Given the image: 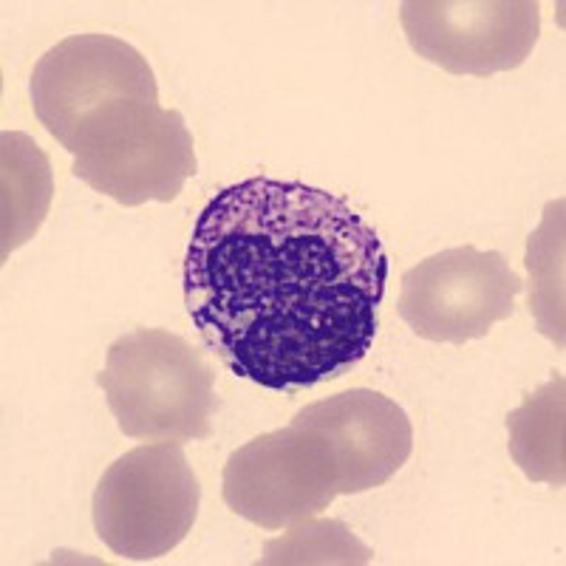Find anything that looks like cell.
<instances>
[{
	"label": "cell",
	"mask_w": 566,
	"mask_h": 566,
	"mask_svg": "<svg viewBox=\"0 0 566 566\" xmlns=\"http://www.w3.org/2000/svg\"><path fill=\"white\" fill-rule=\"evenodd\" d=\"M388 255L340 196L266 176L212 196L185 255V306L244 380L301 391L371 352Z\"/></svg>",
	"instance_id": "cell-1"
},
{
	"label": "cell",
	"mask_w": 566,
	"mask_h": 566,
	"mask_svg": "<svg viewBox=\"0 0 566 566\" xmlns=\"http://www.w3.org/2000/svg\"><path fill=\"white\" fill-rule=\"evenodd\" d=\"M97 386L125 437L181 444L212 437L216 371L199 348L168 328H134L116 337Z\"/></svg>",
	"instance_id": "cell-2"
},
{
	"label": "cell",
	"mask_w": 566,
	"mask_h": 566,
	"mask_svg": "<svg viewBox=\"0 0 566 566\" xmlns=\"http://www.w3.org/2000/svg\"><path fill=\"white\" fill-rule=\"evenodd\" d=\"M63 148L74 156L71 174L123 207L168 205L179 199L185 181L199 174L185 116L142 99H119L91 111Z\"/></svg>",
	"instance_id": "cell-3"
},
{
	"label": "cell",
	"mask_w": 566,
	"mask_h": 566,
	"mask_svg": "<svg viewBox=\"0 0 566 566\" xmlns=\"http://www.w3.org/2000/svg\"><path fill=\"white\" fill-rule=\"evenodd\" d=\"M201 484L181 442L139 444L94 490V530L114 555L154 560L176 549L199 518Z\"/></svg>",
	"instance_id": "cell-4"
},
{
	"label": "cell",
	"mask_w": 566,
	"mask_h": 566,
	"mask_svg": "<svg viewBox=\"0 0 566 566\" xmlns=\"http://www.w3.org/2000/svg\"><path fill=\"white\" fill-rule=\"evenodd\" d=\"M221 493L232 513L275 533L328 510L340 495V468L321 431L290 422L230 453Z\"/></svg>",
	"instance_id": "cell-5"
},
{
	"label": "cell",
	"mask_w": 566,
	"mask_h": 566,
	"mask_svg": "<svg viewBox=\"0 0 566 566\" xmlns=\"http://www.w3.org/2000/svg\"><path fill=\"white\" fill-rule=\"evenodd\" d=\"M524 281L502 252L473 244L424 258L402 275L397 312L422 340L464 346L515 312Z\"/></svg>",
	"instance_id": "cell-6"
},
{
	"label": "cell",
	"mask_w": 566,
	"mask_h": 566,
	"mask_svg": "<svg viewBox=\"0 0 566 566\" xmlns=\"http://www.w3.org/2000/svg\"><path fill=\"white\" fill-rule=\"evenodd\" d=\"M399 23L413 52L457 77L513 71L541 38L535 0H408Z\"/></svg>",
	"instance_id": "cell-7"
},
{
	"label": "cell",
	"mask_w": 566,
	"mask_h": 566,
	"mask_svg": "<svg viewBox=\"0 0 566 566\" xmlns=\"http://www.w3.org/2000/svg\"><path fill=\"white\" fill-rule=\"evenodd\" d=\"M32 108L63 145L83 116L119 99L159 103L148 57L111 34H71L38 60L29 80Z\"/></svg>",
	"instance_id": "cell-8"
},
{
	"label": "cell",
	"mask_w": 566,
	"mask_h": 566,
	"mask_svg": "<svg viewBox=\"0 0 566 566\" xmlns=\"http://www.w3.org/2000/svg\"><path fill=\"white\" fill-rule=\"evenodd\" d=\"M292 422L326 437L340 468V495L368 493L397 476L413 451L406 408L371 388H352L301 408Z\"/></svg>",
	"instance_id": "cell-9"
},
{
	"label": "cell",
	"mask_w": 566,
	"mask_h": 566,
	"mask_svg": "<svg viewBox=\"0 0 566 566\" xmlns=\"http://www.w3.org/2000/svg\"><path fill=\"white\" fill-rule=\"evenodd\" d=\"M54 196L52 161L38 142L18 130L0 136V239L7 261L12 250L34 239Z\"/></svg>",
	"instance_id": "cell-10"
},
{
	"label": "cell",
	"mask_w": 566,
	"mask_h": 566,
	"mask_svg": "<svg viewBox=\"0 0 566 566\" xmlns=\"http://www.w3.org/2000/svg\"><path fill=\"white\" fill-rule=\"evenodd\" d=\"M564 377L555 374L535 394L507 413L510 457L530 482L564 488L566 482V394Z\"/></svg>",
	"instance_id": "cell-11"
},
{
	"label": "cell",
	"mask_w": 566,
	"mask_h": 566,
	"mask_svg": "<svg viewBox=\"0 0 566 566\" xmlns=\"http://www.w3.org/2000/svg\"><path fill=\"white\" fill-rule=\"evenodd\" d=\"M530 312L541 335L564 348V199L544 207V221L530 235Z\"/></svg>",
	"instance_id": "cell-12"
},
{
	"label": "cell",
	"mask_w": 566,
	"mask_h": 566,
	"mask_svg": "<svg viewBox=\"0 0 566 566\" xmlns=\"http://www.w3.org/2000/svg\"><path fill=\"white\" fill-rule=\"evenodd\" d=\"M371 549L343 522L303 518L292 524L286 538L266 541L261 564H368Z\"/></svg>",
	"instance_id": "cell-13"
}]
</instances>
